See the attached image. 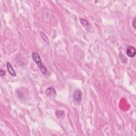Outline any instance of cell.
<instances>
[{"label": "cell", "instance_id": "cell-6", "mask_svg": "<svg viewBox=\"0 0 136 136\" xmlns=\"http://www.w3.org/2000/svg\"><path fill=\"white\" fill-rule=\"evenodd\" d=\"M64 112L61 110H57L56 112V116L57 118L61 119L64 116Z\"/></svg>", "mask_w": 136, "mask_h": 136}, {"label": "cell", "instance_id": "cell-4", "mask_svg": "<svg viewBox=\"0 0 136 136\" xmlns=\"http://www.w3.org/2000/svg\"><path fill=\"white\" fill-rule=\"evenodd\" d=\"M45 94H46L47 96L52 97L56 95V92L53 88L49 87L47 88L46 91H45Z\"/></svg>", "mask_w": 136, "mask_h": 136}, {"label": "cell", "instance_id": "cell-8", "mask_svg": "<svg viewBox=\"0 0 136 136\" xmlns=\"http://www.w3.org/2000/svg\"><path fill=\"white\" fill-rule=\"evenodd\" d=\"M40 36L41 37H42V40L44 41L45 42H46V43H48L49 40H48V38L47 37V36L44 34V32H40Z\"/></svg>", "mask_w": 136, "mask_h": 136}, {"label": "cell", "instance_id": "cell-7", "mask_svg": "<svg viewBox=\"0 0 136 136\" xmlns=\"http://www.w3.org/2000/svg\"><path fill=\"white\" fill-rule=\"evenodd\" d=\"M80 23L84 27H89L90 26V24L89 23L87 20H86L84 19H81L80 20Z\"/></svg>", "mask_w": 136, "mask_h": 136}, {"label": "cell", "instance_id": "cell-10", "mask_svg": "<svg viewBox=\"0 0 136 136\" xmlns=\"http://www.w3.org/2000/svg\"><path fill=\"white\" fill-rule=\"evenodd\" d=\"M132 25L133 28H135V29H136V18H134V19L132 21Z\"/></svg>", "mask_w": 136, "mask_h": 136}, {"label": "cell", "instance_id": "cell-2", "mask_svg": "<svg viewBox=\"0 0 136 136\" xmlns=\"http://www.w3.org/2000/svg\"><path fill=\"white\" fill-rule=\"evenodd\" d=\"M73 98L75 102L80 103L81 102L82 98V92L81 90L79 89H77L75 90L73 95Z\"/></svg>", "mask_w": 136, "mask_h": 136}, {"label": "cell", "instance_id": "cell-3", "mask_svg": "<svg viewBox=\"0 0 136 136\" xmlns=\"http://www.w3.org/2000/svg\"><path fill=\"white\" fill-rule=\"evenodd\" d=\"M136 49L135 47L129 46L127 49V54L130 57H133L135 56Z\"/></svg>", "mask_w": 136, "mask_h": 136}, {"label": "cell", "instance_id": "cell-9", "mask_svg": "<svg viewBox=\"0 0 136 136\" xmlns=\"http://www.w3.org/2000/svg\"><path fill=\"white\" fill-rule=\"evenodd\" d=\"M5 71L3 70H1V72H0V74H1V77H3L5 75Z\"/></svg>", "mask_w": 136, "mask_h": 136}, {"label": "cell", "instance_id": "cell-5", "mask_svg": "<svg viewBox=\"0 0 136 136\" xmlns=\"http://www.w3.org/2000/svg\"><path fill=\"white\" fill-rule=\"evenodd\" d=\"M7 68L8 72H9V73H10V75L11 76H13V77H15L16 76V71H14L13 67H12L11 64L9 62H8L7 63Z\"/></svg>", "mask_w": 136, "mask_h": 136}, {"label": "cell", "instance_id": "cell-1", "mask_svg": "<svg viewBox=\"0 0 136 136\" xmlns=\"http://www.w3.org/2000/svg\"><path fill=\"white\" fill-rule=\"evenodd\" d=\"M32 57L33 60L36 63L37 65V67L39 68V69H40V71H41V72L44 75H46L47 72H48L47 68L44 64H43L42 60H41L40 57L38 53L36 52L33 53L32 54Z\"/></svg>", "mask_w": 136, "mask_h": 136}]
</instances>
